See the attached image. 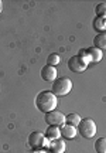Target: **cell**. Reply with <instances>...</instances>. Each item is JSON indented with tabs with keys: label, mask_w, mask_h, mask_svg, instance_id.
<instances>
[{
	"label": "cell",
	"mask_w": 106,
	"mask_h": 153,
	"mask_svg": "<svg viewBox=\"0 0 106 153\" xmlns=\"http://www.w3.org/2000/svg\"><path fill=\"white\" fill-rule=\"evenodd\" d=\"M57 98L58 97H55L52 94V91H43L35 97V106L43 114L51 112V111H54L57 108V104H58Z\"/></svg>",
	"instance_id": "cell-1"
},
{
	"label": "cell",
	"mask_w": 106,
	"mask_h": 153,
	"mask_svg": "<svg viewBox=\"0 0 106 153\" xmlns=\"http://www.w3.org/2000/svg\"><path fill=\"white\" fill-rule=\"evenodd\" d=\"M89 57L86 54L85 50H81L79 54L72 55L69 60H68V68L72 72L78 74V72H84L86 68H88V64H89Z\"/></svg>",
	"instance_id": "cell-2"
},
{
	"label": "cell",
	"mask_w": 106,
	"mask_h": 153,
	"mask_svg": "<svg viewBox=\"0 0 106 153\" xmlns=\"http://www.w3.org/2000/svg\"><path fill=\"white\" fill-rule=\"evenodd\" d=\"M71 89H72V81L67 76L57 78L55 81L52 82V94L55 97H65L71 92Z\"/></svg>",
	"instance_id": "cell-3"
},
{
	"label": "cell",
	"mask_w": 106,
	"mask_h": 153,
	"mask_svg": "<svg viewBox=\"0 0 106 153\" xmlns=\"http://www.w3.org/2000/svg\"><path fill=\"white\" fill-rule=\"evenodd\" d=\"M78 133L85 139H91V137L95 136L96 133V125L95 122L91 119V118H85L81 120V123L78 125Z\"/></svg>",
	"instance_id": "cell-4"
},
{
	"label": "cell",
	"mask_w": 106,
	"mask_h": 153,
	"mask_svg": "<svg viewBox=\"0 0 106 153\" xmlns=\"http://www.w3.org/2000/svg\"><path fill=\"white\" fill-rule=\"evenodd\" d=\"M45 122L48 123V126H58L61 128L62 125H65V115L60 112V111H51L45 114Z\"/></svg>",
	"instance_id": "cell-5"
},
{
	"label": "cell",
	"mask_w": 106,
	"mask_h": 153,
	"mask_svg": "<svg viewBox=\"0 0 106 153\" xmlns=\"http://www.w3.org/2000/svg\"><path fill=\"white\" fill-rule=\"evenodd\" d=\"M28 145L34 150L44 149V146L47 145V139H45L44 133H41V132H33V133H30V136H28Z\"/></svg>",
	"instance_id": "cell-6"
},
{
	"label": "cell",
	"mask_w": 106,
	"mask_h": 153,
	"mask_svg": "<svg viewBox=\"0 0 106 153\" xmlns=\"http://www.w3.org/2000/svg\"><path fill=\"white\" fill-rule=\"evenodd\" d=\"M57 70L55 67L51 65H44L41 68V78L44 79L45 82H54L57 79Z\"/></svg>",
	"instance_id": "cell-7"
},
{
	"label": "cell",
	"mask_w": 106,
	"mask_h": 153,
	"mask_svg": "<svg viewBox=\"0 0 106 153\" xmlns=\"http://www.w3.org/2000/svg\"><path fill=\"white\" fill-rule=\"evenodd\" d=\"M60 131H61V136L64 137L65 140H71V139H74V137L77 136V133H78L77 128H74V126L68 125V123L62 125L61 128H60Z\"/></svg>",
	"instance_id": "cell-8"
},
{
	"label": "cell",
	"mask_w": 106,
	"mask_h": 153,
	"mask_svg": "<svg viewBox=\"0 0 106 153\" xmlns=\"http://www.w3.org/2000/svg\"><path fill=\"white\" fill-rule=\"evenodd\" d=\"M48 149H50L51 153H64L67 149V145L64 140L57 139V140H51L50 145H48Z\"/></svg>",
	"instance_id": "cell-9"
},
{
	"label": "cell",
	"mask_w": 106,
	"mask_h": 153,
	"mask_svg": "<svg viewBox=\"0 0 106 153\" xmlns=\"http://www.w3.org/2000/svg\"><path fill=\"white\" fill-rule=\"evenodd\" d=\"M85 51H86V54L89 57L91 62H99L102 60V57H103V53L99 48H96V47H89V48L85 50Z\"/></svg>",
	"instance_id": "cell-10"
},
{
	"label": "cell",
	"mask_w": 106,
	"mask_h": 153,
	"mask_svg": "<svg viewBox=\"0 0 106 153\" xmlns=\"http://www.w3.org/2000/svg\"><path fill=\"white\" fill-rule=\"evenodd\" d=\"M44 136L47 140H57L61 136V131H60L58 126H48L44 133Z\"/></svg>",
	"instance_id": "cell-11"
},
{
	"label": "cell",
	"mask_w": 106,
	"mask_h": 153,
	"mask_svg": "<svg viewBox=\"0 0 106 153\" xmlns=\"http://www.w3.org/2000/svg\"><path fill=\"white\" fill-rule=\"evenodd\" d=\"M93 47L99 48L101 51L106 50V34L105 33L96 34L95 38H93Z\"/></svg>",
	"instance_id": "cell-12"
},
{
	"label": "cell",
	"mask_w": 106,
	"mask_h": 153,
	"mask_svg": "<svg viewBox=\"0 0 106 153\" xmlns=\"http://www.w3.org/2000/svg\"><path fill=\"white\" fill-rule=\"evenodd\" d=\"M81 120H82V118H81L78 114H69L65 116V123L74 126V128H78V125L81 123Z\"/></svg>",
	"instance_id": "cell-13"
},
{
	"label": "cell",
	"mask_w": 106,
	"mask_h": 153,
	"mask_svg": "<svg viewBox=\"0 0 106 153\" xmlns=\"http://www.w3.org/2000/svg\"><path fill=\"white\" fill-rule=\"evenodd\" d=\"M95 150L98 153H106V137H99L95 142Z\"/></svg>",
	"instance_id": "cell-14"
},
{
	"label": "cell",
	"mask_w": 106,
	"mask_h": 153,
	"mask_svg": "<svg viewBox=\"0 0 106 153\" xmlns=\"http://www.w3.org/2000/svg\"><path fill=\"white\" fill-rule=\"evenodd\" d=\"M60 62H61V58H60V55L57 54V53L50 54V55H48V58H47V65L55 67V65H58Z\"/></svg>",
	"instance_id": "cell-15"
},
{
	"label": "cell",
	"mask_w": 106,
	"mask_h": 153,
	"mask_svg": "<svg viewBox=\"0 0 106 153\" xmlns=\"http://www.w3.org/2000/svg\"><path fill=\"white\" fill-rule=\"evenodd\" d=\"M95 13L98 17L101 19H106V3H99L95 7Z\"/></svg>",
	"instance_id": "cell-16"
},
{
	"label": "cell",
	"mask_w": 106,
	"mask_h": 153,
	"mask_svg": "<svg viewBox=\"0 0 106 153\" xmlns=\"http://www.w3.org/2000/svg\"><path fill=\"white\" fill-rule=\"evenodd\" d=\"M93 26H95V30H105L106 28V19L98 17L95 22H93Z\"/></svg>",
	"instance_id": "cell-17"
},
{
	"label": "cell",
	"mask_w": 106,
	"mask_h": 153,
	"mask_svg": "<svg viewBox=\"0 0 106 153\" xmlns=\"http://www.w3.org/2000/svg\"><path fill=\"white\" fill-rule=\"evenodd\" d=\"M34 153H51V152H47V150H43V149H41V150H35Z\"/></svg>",
	"instance_id": "cell-18"
},
{
	"label": "cell",
	"mask_w": 106,
	"mask_h": 153,
	"mask_svg": "<svg viewBox=\"0 0 106 153\" xmlns=\"http://www.w3.org/2000/svg\"><path fill=\"white\" fill-rule=\"evenodd\" d=\"M0 11H1V1H0Z\"/></svg>",
	"instance_id": "cell-19"
}]
</instances>
